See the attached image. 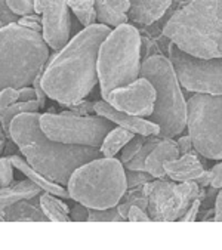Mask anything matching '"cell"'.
<instances>
[{"label": "cell", "mask_w": 222, "mask_h": 250, "mask_svg": "<svg viewBox=\"0 0 222 250\" xmlns=\"http://www.w3.org/2000/svg\"><path fill=\"white\" fill-rule=\"evenodd\" d=\"M89 219V208L76 202L73 208H70V221L73 222H88Z\"/></svg>", "instance_id": "36"}, {"label": "cell", "mask_w": 222, "mask_h": 250, "mask_svg": "<svg viewBox=\"0 0 222 250\" xmlns=\"http://www.w3.org/2000/svg\"><path fill=\"white\" fill-rule=\"evenodd\" d=\"M89 222H125L117 206L107 209H89Z\"/></svg>", "instance_id": "28"}, {"label": "cell", "mask_w": 222, "mask_h": 250, "mask_svg": "<svg viewBox=\"0 0 222 250\" xmlns=\"http://www.w3.org/2000/svg\"><path fill=\"white\" fill-rule=\"evenodd\" d=\"M116 125L99 114L79 116L73 111L40 114L42 130L53 141L99 148L107 133Z\"/></svg>", "instance_id": "9"}, {"label": "cell", "mask_w": 222, "mask_h": 250, "mask_svg": "<svg viewBox=\"0 0 222 250\" xmlns=\"http://www.w3.org/2000/svg\"><path fill=\"white\" fill-rule=\"evenodd\" d=\"M209 170V179H210V185L215 189L222 188V162L213 165Z\"/></svg>", "instance_id": "39"}, {"label": "cell", "mask_w": 222, "mask_h": 250, "mask_svg": "<svg viewBox=\"0 0 222 250\" xmlns=\"http://www.w3.org/2000/svg\"><path fill=\"white\" fill-rule=\"evenodd\" d=\"M201 203H203V198H196L194 202L188 206L187 212L181 216V222H194L197 221L199 215H200V208H201Z\"/></svg>", "instance_id": "37"}, {"label": "cell", "mask_w": 222, "mask_h": 250, "mask_svg": "<svg viewBox=\"0 0 222 250\" xmlns=\"http://www.w3.org/2000/svg\"><path fill=\"white\" fill-rule=\"evenodd\" d=\"M110 31L104 24L83 28L49 58L42 74L47 98L64 105L82 101L93 90L99 83L98 52Z\"/></svg>", "instance_id": "1"}, {"label": "cell", "mask_w": 222, "mask_h": 250, "mask_svg": "<svg viewBox=\"0 0 222 250\" xmlns=\"http://www.w3.org/2000/svg\"><path fill=\"white\" fill-rule=\"evenodd\" d=\"M163 138H160L158 135H151V136H147L144 145L141 146V149L138 151V154L128 163L125 165L126 169H131V170H145V159L147 156L151 153V149L161 141Z\"/></svg>", "instance_id": "27"}, {"label": "cell", "mask_w": 222, "mask_h": 250, "mask_svg": "<svg viewBox=\"0 0 222 250\" xmlns=\"http://www.w3.org/2000/svg\"><path fill=\"white\" fill-rule=\"evenodd\" d=\"M141 34L132 24L111 28L98 52V79L102 99L117 87H123L141 73Z\"/></svg>", "instance_id": "6"}, {"label": "cell", "mask_w": 222, "mask_h": 250, "mask_svg": "<svg viewBox=\"0 0 222 250\" xmlns=\"http://www.w3.org/2000/svg\"><path fill=\"white\" fill-rule=\"evenodd\" d=\"M40 192H42L40 187H37L28 178L17 182L14 181L8 187H0V212L17 202H21V200L34 198Z\"/></svg>", "instance_id": "21"}, {"label": "cell", "mask_w": 222, "mask_h": 250, "mask_svg": "<svg viewBox=\"0 0 222 250\" xmlns=\"http://www.w3.org/2000/svg\"><path fill=\"white\" fill-rule=\"evenodd\" d=\"M50 58V47L42 33L18 22L0 28V90L30 86L43 73Z\"/></svg>", "instance_id": "4"}, {"label": "cell", "mask_w": 222, "mask_h": 250, "mask_svg": "<svg viewBox=\"0 0 222 250\" xmlns=\"http://www.w3.org/2000/svg\"><path fill=\"white\" fill-rule=\"evenodd\" d=\"M132 206H139V208L147 210L148 202H147V195H145V191H144V185L142 187H135V188H128L126 192L123 194V197L120 198V202L117 205V209H119L120 215L125 219L128 216V210Z\"/></svg>", "instance_id": "26"}, {"label": "cell", "mask_w": 222, "mask_h": 250, "mask_svg": "<svg viewBox=\"0 0 222 250\" xmlns=\"http://www.w3.org/2000/svg\"><path fill=\"white\" fill-rule=\"evenodd\" d=\"M3 25H5V24H3V21H2V18H0V28H2Z\"/></svg>", "instance_id": "46"}, {"label": "cell", "mask_w": 222, "mask_h": 250, "mask_svg": "<svg viewBox=\"0 0 222 250\" xmlns=\"http://www.w3.org/2000/svg\"><path fill=\"white\" fill-rule=\"evenodd\" d=\"M126 219H128L129 222H148V221H151L148 212H147L145 209L139 208V206H132V208L128 210Z\"/></svg>", "instance_id": "38"}, {"label": "cell", "mask_w": 222, "mask_h": 250, "mask_svg": "<svg viewBox=\"0 0 222 250\" xmlns=\"http://www.w3.org/2000/svg\"><path fill=\"white\" fill-rule=\"evenodd\" d=\"M11 138L33 169L63 187H67L76 169L102 157L99 148L50 139L40 127V113L17 116L11 123Z\"/></svg>", "instance_id": "2"}, {"label": "cell", "mask_w": 222, "mask_h": 250, "mask_svg": "<svg viewBox=\"0 0 222 250\" xmlns=\"http://www.w3.org/2000/svg\"><path fill=\"white\" fill-rule=\"evenodd\" d=\"M177 144H178V149H179V154L184 156L187 153H191V151H196L194 146H193V142H191V138L190 135H179L178 139H177Z\"/></svg>", "instance_id": "41"}, {"label": "cell", "mask_w": 222, "mask_h": 250, "mask_svg": "<svg viewBox=\"0 0 222 250\" xmlns=\"http://www.w3.org/2000/svg\"><path fill=\"white\" fill-rule=\"evenodd\" d=\"M34 11L42 17V36L52 51L58 52L70 42L71 15L67 0H34Z\"/></svg>", "instance_id": "12"}, {"label": "cell", "mask_w": 222, "mask_h": 250, "mask_svg": "<svg viewBox=\"0 0 222 250\" xmlns=\"http://www.w3.org/2000/svg\"><path fill=\"white\" fill-rule=\"evenodd\" d=\"M43 74V73H42ZM42 74H39L34 80H33V87H34V90H36V101H37V104H39V108L40 110H43L44 107H46V99H47V95H46V92H44V89H43V86H42Z\"/></svg>", "instance_id": "40"}, {"label": "cell", "mask_w": 222, "mask_h": 250, "mask_svg": "<svg viewBox=\"0 0 222 250\" xmlns=\"http://www.w3.org/2000/svg\"><path fill=\"white\" fill-rule=\"evenodd\" d=\"M196 153L222 160V95L196 93L187 99V127Z\"/></svg>", "instance_id": "8"}, {"label": "cell", "mask_w": 222, "mask_h": 250, "mask_svg": "<svg viewBox=\"0 0 222 250\" xmlns=\"http://www.w3.org/2000/svg\"><path fill=\"white\" fill-rule=\"evenodd\" d=\"M145 139H147V136L135 133V136L122 148V151L119 153V160L123 163V166L128 165V163L138 154V151L141 149V146L144 145Z\"/></svg>", "instance_id": "29"}, {"label": "cell", "mask_w": 222, "mask_h": 250, "mask_svg": "<svg viewBox=\"0 0 222 250\" xmlns=\"http://www.w3.org/2000/svg\"><path fill=\"white\" fill-rule=\"evenodd\" d=\"M0 18H2V21H3L5 25L18 21V17L14 15V14L9 11V8H8V5H6L5 0H0Z\"/></svg>", "instance_id": "42"}, {"label": "cell", "mask_w": 222, "mask_h": 250, "mask_svg": "<svg viewBox=\"0 0 222 250\" xmlns=\"http://www.w3.org/2000/svg\"><path fill=\"white\" fill-rule=\"evenodd\" d=\"M163 36L188 55L222 57V0H191L166 21Z\"/></svg>", "instance_id": "3"}, {"label": "cell", "mask_w": 222, "mask_h": 250, "mask_svg": "<svg viewBox=\"0 0 222 250\" xmlns=\"http://www.w3.org/2000/svg\"><path fill=\"white\" fill-rule=\"evenodd\" d=\"M105 101L123 113L148 119L154 111L155 90L147 79L138 77L135 82L123 87L111 90Z\"/></svg>", "instance_id": "13"}, {"label": "cell", "mask_w": 222, "mask_h": 250, "mask_svg": "<svg viewBox=\"0 0 222 250\" xmlns=\"http://www.w3.org/2000/svg\"><path fill=\"white\" fill-rule=\"evenodd\" d=\"M20 98L18 101L21 103H30V101H36V90L33 86H22L18 89Z\"/></svg>", "instance_id": "43"}, {"label": "cell", "mask_w": 222, "mask_h": 250, "mask_svg": "<svg viewBox=\"0 0 222 250\" xmlns=\"http://www.w3.org/2000/svg\"><path fill=\"white\" fill-rule=\"evenodd\" d=\"M148 208L154 222H175L187 212L196 198L206 197V188L197 182H175L169 179H153L144 184Z\"/></svg>", "instance_id": "10"}, {"label": "cell", "mask_w": 222, "mask_h": 250, "mask_svg": "<svg viewBox=\"0 0 222 250\" xmlns=\"http://www.w3.org/2000/svg\"><path fill=\"white\" fill-rule=\"evenodd\" d=\"M11 162H12V165H14V167H15L17 170H20L22 175H25V178H28L30 181H33L37 187H40L42 191L50 192V194H53V195H58V197L66 198V200L70 198L67 188H64V187L60 185V184H55L53 181H50V179H47L46 176H43L42 173H39V172H37L36 169H33V167L27 163V160L22 159L20 154L11 156Z\"/></svg>", "instance_id": "20"}, {"label": "cell", "mask_w": 222, "mask_h": 250, "mask_svg": "<svg viewBox=\"0 0 222 250\" xmlns=\"http://www.w3.org/2000/svg\"><path fill=\"white\" fill-rule=\"evenodd\" d=\"M39 104L37 101H30V103H21L17 101L15 104L6 107L2 113H0V126L3 127L5 133L8 135V138H11V123L12 120L24 113H39Z\"/></svg>", "instance_id": "24"}, {"label": "cell", "mask_w": 222, "mask_h": 250, "mask_svg": "<svg viewBox=\"0 0 222 250\" xmlns=\"http://www.w3.org/2000/svg\"><path fill=\"white\" fill-rule=\"evenodd\" d=\"M168 179L175 182H197L207 169L204 167L200 156L196 151L179 156L175 160H169L163 165Z\"/></svg>", "instance_id": "15"}, {"label": "cell", "mask_w": 222, "mask_h": 250, "mask_svg": "<svg viewBox=\"0 0 222 250\" xmlns=\"http://www.w3.org/2000/svg\"><path fill=\"white\" fill-rule=\"evenodd\" d=\"M95 113L113 122L116 126L125 127L133 133L144 135V136H151V135H158L160 129L155 123L150 122L148 119L131 116L128 113H123L117 108H114L111 104H108L105 99H99L95 101Z\"/></svg>", "instance_id": "14"}, {"label": "cell", "mask_w": 222, "mask_h": 250, "mask_svg": "<svg viewBox=\"0 0 222 250\" xmlns=\"http://www.w3.org/2000/svg\"><path fill=\"white\" fill-rule=\"evenodd\" d=\"M213 210H215L213 221L215 222H222V188H219V191L216 192Z\"/></svg>", "instance_id": "44"}, {"label": "cell", "mask_w": 222, "mask_h": 250, "mask_svg": "<svg viewBox=\"0 0 222 250\" xmlns=\"http://www.w3.org/2000/svg\"><path fill=\"white\" fill-rule=\"evenodd\" d=\"M20 98L18 89L14 87H6L3 90H0V113H2L6 107L15 104Z\"/></svg>", "instance_id": "35"}, {"label": "cell", "mask_w": 222, "mask_h": 250, "mask_svg": "<svg viewBox=\"0 0 222 250\" xmlns=\"http://www.w3.org/2000/svg\"><path fill=\"white\" fill-rule=\"evenodd\" d=\"M14 169L11 157H0V187H8L14 182Z\"/></svg>", "instance_id": "32"}, {"label": "cell", "mask_w": 222, "mask_h": 250, "mask_svg": "<svg viewBox=\"0 0 222 250\" xmlns=\"http://www.w3.org/2000/svg\"><path fill=\"white\" fill-rule=\"evenodd\" d=\"M0 222H5V219H3V216H2V213H0Z\"/></svg>", "instance_id": "47"}, {"label": "cell", "mask_w": 222, "mask_h": 250, "mask_svg": "<svg viewBox=\"0 0 222 250\" xmlns=\"http://www.w3.org/2000/svg\"><path fill=\"white\" fill-rule=\"evenodd\" d=\"M126 182H128V188H135V187H142L144 184L153 181L154 178L147 172V170H131L126 169Z\"/></svg>", "instance_id": "31"}, {"label": "cell", "mask_w": 222, "mask_h": 250, "mask_svg": "<svg viewBox=\"0 0 222 250\" xmlns=\"http://www.w3.org/2000/svg\"><path fill=\"white\" fill-rule=\"evenodd\" d=\"M61 107H66L68 111H73L79 116H90V114H96L95 113V103L86 101V99H82V101L73 103V104H64Z\"/></svg>", "instance_id": "33"}, {"label": "cell", "mask_w": 222, "mask_h": 250, "mask_svg": "<svg viewBox=\"0 0 222 250\" xmlns=\"http://www.w3.org/2000/svg\"><path fill=\"white\" fill-rule=\"evenodd\" d=\"M21 27H25L31 31H36V33H42L43 30V25H42V17L34 12V14H30V15H24V17H20L18 21H17Z\"/></svg>", "instance_id": "34"}, {"label": "cell", "mask_w": 222, "mask_h": 250, "mask_svg": "<svg viewBox=\"0 0 222 250\" xmlns=\"http://www.w3.org/2000/svg\"><path fill=\"white\" fill-rule=\"evenodd\" d=\"M139 77L147 79L155 90L154 111L148 120L158 126V136H179L187 127V99L171 60L158 54L147 57Z\"/></svg>", "instance_id": "5"}, {"label": "cell", "mask_w": 222, "mask_h": 250, "mask_svg": "<svg viewBox=\"0 0 222 250\" xmlns=\"http://www.w3.org/2000/svg\"><path fill=\"white\" fill-rule=\"evenodd\" d=\"M174 2H182V0H174Z\"/></svg>", "instance_id": "48"}, {"label": "cell", "mask_w": 222, "mask_h": 250, "mask_svg": "<svg viewBox=\"0 0 222 250\" xmlns=\"http://www.w3.org/2000/svg\"><path fill=\"white\" fill-rule=\"evenodd\" d=\"M2 216L8 222H44L47 218L44 216L39 198H30V200H21L8 208H5L2 212Z\"/></svg>", "instance_id": "19"}, {"label": "cell", "mask_w": 222, "mask_h": 250, "mask_svg": "<svg viewBox=\"0 0 222 250\" xmlns=\"http://www.w3.org/2000/svg\"><path fill=\"white\" fill-rule=\"evenodd\" d=\"M135 136L133 132L120 127V126H114L111 129L107 136L104 138L101 146H99V151L102 154V157H116L119 156V153L122 151V148Z\"/></svg>", "instance_id": "23"}, {"label": "cell", "mask_w": 222, "mask_h": 250, "mask_svg": "<svg viewBox=\"0 0 222 250\" xmlns=\"http://www.w3.org/2000/svg\"><path fill=\"white\" fill-rule=\"evenodd\" d=\"M66 188L70 200L89 209L114 208L128 189L126 170L116 157H98L76 169Z\"/></svg>", "instance_id": "7"}, {"label": "cell", "mask_w": 222, "mask_h": 250, "mask_svg": "<svg viewBox=\"0 0 222 250\" xmlns=\"http://www.w3.org/2000/svg\"><path fill=\"white\" fill-rule=\"evenodd\" d=\"M169 60L184 89L193 93L222 95V57L197 58L171 43Z\"/></svg>", "instance_id": "11"}, {"label": "cell", "mask_w": 222, "mask_h": 250, "mask_svg": "<svg viewBox=\"0 0 222 250\" xmlns=\"http://www.w3.org/2000/svg\"><path fill=\"white\" fill-rule=\"evenodd\" d=\"M37 198L47 221L50 222H68L70 221V208L67 203L63 202L61 197L42 191L37 195Z\"/></svg>", "instance_id": "22"}, {"label": "cell", "mask_w": 222, "mask_h": 250, "mask_svg": "<svg viewBox=\"0 0 222 250\" xmlns=\"http://www.w3.org/2000/svg\"><path fill=\"white\" fill-rule=\"evenodd\" d=\"M70 11L77 17L83 28H88L90 25H95L96 18V9L93 0H67Z\"/></svg>", "instance_id": "25"}, {"label": "cell", "mask_w": 222, "mask_h": 250, "mask_svg": "<svg viewBox=\"0 0 222 250\" xmlns=\"http://www.w3.org/2000/svg\"><path fill=\"white\" fill-rule=\"evenodd\" d=\"M8 139H12V138H8V135L5 133L3 127L0 126V156H3V151H5V145H6Z\"/></svg>", "instance_id": "45"}, {"label": "cell", "mask_w": 222, "mask_h": 250, "mask_svg": "<svg viewBox=\"0 0 222 250\" xmlns=\"http://www.w3.org/2000/svg\"><path fill=\"white\" fill-rule=\"evenodd\" d=\"M129 20L136 24L150 25L168 12L174 0H129Z\"/></svg>", "instance_id": "17"}, {"label": "cell", "mask_w": 222, "mask_h": 250, "mask_svg": "<svg viewBox=\"0 0 222 250\" xmlns=\"http://www.w3.org/2000/svg\"><path fill=\"white\" fill-rule=\"evenodd\" d=\"M9 11L17 15L18 18L20 17H24V15H30V14H34V0H5Z\"/></svg>", "instance_id": "30"}, {"label": "cell", "mask_w": 222, "mask_h": 250, "mask_svg": "<svg viewBox=\"0 0 222 250\" xmlns=\"http://www.w3.org/2000/svg\"><path fill=\"white\" fill-rule=\"evenodd\" d=\"M93 3L99 24L114 28L129 22V0H93Z\"/></svg>", "instance_id": "18"}, {"label": "cell", "mask_w": 222, "mask_h": 250, "mask_svg": "<svg viewBox=\"0 0 222 250\" xmlns=\"http://www.w3.org/2000/svg\"><path fill=\"white\" fill-rule=\"evenodd\" d=\"M179 149L175 138H163L145 159V170L154 178V179H168L163 169V165L169 160L178 159Z\"/></svg>", "instance_id": "16"}]
</instances>
